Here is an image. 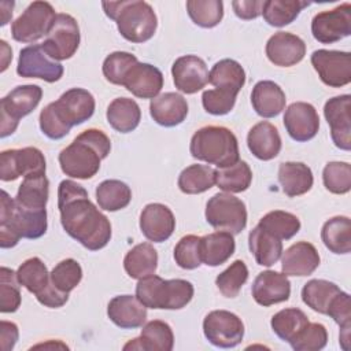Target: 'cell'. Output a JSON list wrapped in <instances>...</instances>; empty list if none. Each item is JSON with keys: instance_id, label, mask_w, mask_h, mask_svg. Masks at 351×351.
Segmentation results:
<instances>
[{"instance_id": "obj_1", "label": "cell", "mask_w": 351, "mask_h": 351, "mask_svg": "<svg viewBox=\"0 0 351 351\" xmlns=\"http://www.w3.org/2000/svg\"><path fill=\"white\" fill-rule=\"evenodd\" d=\"M58 208L64 232L85 248L97 251L108 244L111 223L89 200L82 185L63 180L58 188Z\"/></svg>"}, {"instance_id": "obj_2", "label": "cell", "mask_w": 351, "mask_h": 351, "mask_svg": "<svg viewBox=\"0 0 351 351\" xmlns=\"http://www.w3.org/2000/svg\"><path fill=\"white\" fill-rule=\"evenodd\" d=\"M111 141L99 129H86L59 154L62 171L80 180L92 178L100 169V162L108 156Z\"/></svg>"}, {"instance_id": "obj_3", "label": "cell", "mask_w": 351, "mask_h": 351, "mask_svg": "<svg viewBox=\"0 0 351 351\" xmlns=\"http://www.w3.org/2000/svg\"><path fill=\"white\" fill-rule=\"evenodd\" d=\"M47 210L27 208L1 191L0 200V247H15L21 237L38 239L47 232Z\"/></svg>"}, {"instance_id": "obj_4", "label": "cell", "mask_w": 351, "mask_h": 351, "mask_svg": "<svg viewBox=\"0 0 351 351\" xmlns=\"http://www.w3.org/2000/svg\"><path fill=\"white\" fill-rule=\"evenodd\" d=\"M106 15L117 22L121 36L130 43H145L156 32L158 19L154 8L145 1H103Z\"/></svg>"}, {"instance_id": "obj_5", "label": "cell", "mask_w": 351, "mask_h": 351, "mask_svg": "<svg viewBox=\"0 0 351 351\" xmlns=\"http://www.w3.org/2000/svg\"><path fill=\"white\" fill-rule=\"evenodd\" d=\"M191 155L197 159L228 167L239 162V143L234 133L225 126L208 125L195 132L189 145Z\"/></svg>"}, {"instance_id": "obj_6", "label": "cell", "mask_w": 351, "mask_h": 351, "mask_svg": "<svg viewBox=\"0 0 351 351\" xmlns=\"http://www.w3.org/2000/svg\"><path fill=\"white\" fill-rule=\"evenodd\" d=\"M193 292V285L186 280H163L155 274L140 278L136 285V298L147 308L180 310L192 300Z\"/></svg>"}, {"instance_id": "obj_7", "label": "cell", "mask_w": 351, "mask_h": 351, "mask_svg": "<svg viewBox=\"0 0 351 351\" xmlns=\"http://www.w3.org/2000/svg\"><path fill=\"white\" fill-rule=\"evenodd\" d=\"M43 89L38 85H19L0 100V136L12 134L19 119L29 115L40 103Z\"/></svg>"}, {"instance_id": "obj_8", "label": "cell", "mask_w": 351, "mask_h": 351, "mask_svg": "<svg viewBox=\"0 0 351 351\" xmlns=\"http://www.w3.org/2000/svg\"><path fill=\"white\" fill-rule=\"evenodd\" d=\"M206 221L217 230L239 234L247 225L245 204L230 193H215L206 204Z\"/></svg>"}, {"instance_id": "obj_9", "label": "cell", "mask_w": 351, "mask_h": 351, "mask_svg": "<svg viewBox=\"0 0 351 351\" xmlns=\"http://www.w3.org/2000/svg\"><path fill=\"white\" fill-rule=\"evenodd\" d=\"M58 14L47 1H33L12 22L11 34L15 41L34 43L47 36Z\"/></svg>"}, {"instance_id": "obj_10", "label": "cell", "mask_w": 351, "mask_h": 351, "mask_svg": "<svg viewBox=\"0 0 351 351\" xmlns=\"http://www.w3.org/2000/svg\"><path fill=\"white\" fill-rule=\"evenodd\" d=\"M80 27L69 14H58L55 22L41 44L44 52L53 60L70 59L80 45Z\"/></svg>"}, {"instance_id": "obj_11", "label": "cell", "mask_w": 351, "mask_h": 351, "mask_svg": "<svg viewBox=\"0 0 351 351\" xmlns=\"http://www.w3.org/2000/svg\"><path fill=\"white\" fill-rule=\"evenodd\" d=\"M203 332L213 346L232 348L241 343L244 324L236 314L228 310H214L204 317Z\"/></svg>"}, {"instance_id": "obj_12", "label": "cell", "mask_w": 351, "mask_h": 351, "mask_svg": "<svg viewBox=\"0 0 351 351\" xmlns=\"http://www.w3.org/2000/svg\"><path fill=\"white\" fill-rule=\"evenodd\" d=\"M45 158L36 147L5 149L0 154L1 181H14L21 176L45 174Z\"/></svg>"}, {"instance_id": "obj_13", "label": "cell", "mask_w": 351, "mask_h": 351, "mask_svg": "<svg viewBox=\"0 0 351 351\" xmlns=\"http://www.w3.org/2000/svg\"><path fill=\"white\" fill-rule=\"evenodd\" d=\"M313 37L321 44H333L351 34V4L318 12L311 21Z\"/></svg>"}, {"instance_id": "obj_14", "label": "cell", "mask_w": 351, "mask_h": 351, "mask_svg": "<svg viewBox=\"0 0 351 351\" xmlns=\"http://www.w3.org/2000/svg\"><path fill=\"white\" fill-rule=\"evenodd\" d=\"M311 64L319 80L328 86L341 88L351 81L350 52L318 49L311 55Z\"/></svg>"}, {"instance_id": "obj_15", "label": "cell", "mask_w": 351, "mask_h": 351, "mask_svg": "<svg viewBox=\"0 0 351 351\" xmlns=\"http://www.w3.org/2000/svg\"><path fill=\"white\" fill-rule=\"evenodd\" d=\"M63 66L51 59L41 45L33 44L19 52L16 73L23 78H40L47 82H56L63 75Z\"/></svg>"}, {"instance_id": "obj_16", "label": "cell", "mask_w": 351, "mask_h": 351, "mask_svg": "<svg viewBox=\"0 0 351 351\" xmlns=\"http://www.w3.org/2000/svg\"><path fill=\"white\" fill-rule=\"evenodd\" d=\"M324 115L330 126L333 144L344 151L351 149V96L340 95L324 106Z\"/></svg>"}, {"instance_id": "obj_17", "label": "cell", "mask_w": 351, "mask_h": 351, "mask_svg": "<svg viewBox=\"0 0 351 351\" xmlns=\"http://www.w3.org/2000/svg\"><path fill=\"white\" fill-rule=\"evenodd\" d=\"M52 103L62 121L70 128L88 121L96 106L93 95L82 88H71Z\"/></svg>"}, {"instance_id": "obj_18", "label": "cell", "mask_w": 351, "mask_h": 351, "mask_svg": "<svg viewBox=\"0 0 351 351\" xmlns=\"http://www.w3.org/2000/svg\"><path fill=\"white\" fill-rule=\"evenodd\" d=\"M208 74L206 62L196 55L180 56L171 66L176 88L186 95L202 90L208 82Z\"/></svg>"}, {"instance_id": "obj_19", "label": "cell", "mask_w": 351, "mask_h": 351, "mask_svg": "<svg viewBox=\"0 0 351 351\" xmlns=\"http://www.w3.org/2000/svg\"><path fill=\"white\" fill-rule=\"evenodd\" d=\"M284 126L295 141H308L318 133L319 117L313 104L295 101L285 110Z\"/></svg>"}, {"instance_id": "obj_20", "label": "cell", "mask_w": 351, "mask_h": 351, "mask_svg": "<svg viewBox=\"0 0 351 351\" xmlns=\"http://www.w3.org/2000/svg\"><path fill=\"white\" fill-rule=\"evenodd\" d=\"M140 229L149 241H166L176 229L174 214L162 203H149L140 214Z\"/></svg>"}, {"instance_id": "obj_21", "label": "cell", "mask_w": 351, "mask_h": 351, "mask_svg": "<svg viewBox=\"0 0 351 351\" xmlns=\"http://www.w3.org/2000/svg\"><path fill=\"white\" fill-rule=\"evenodd\" d=\"M267 59L280 67H291L299 63L306 55L304 41L292 33L277 32L266 43Z\"/></svg>"}, {"instance_id": "obj_22", "label": "cell", "mask_w": 351, "mask_h": 351, "mask_svg": "<svg viewBox=\"0 0 351 351\" xmlns=\"http://www.w3.org/2000/svg\"><path fill=\"white\" fill-rule=\"evenodd\" d=\"M254 300L263 306L269 307L276 303H281L289 299L291 295V282L288 276L274 270H266L256 276L254 280L252 288Z\"/></svg>"}, {"instance_id": "obj_23", "label": "cell", "mask_w": 351, "mask_h": 351, "mask_svg": "<svg viewBox=\"0 0 351 351\" xmlns=\"http://www.w3.org/2000/svg\"><path fill=\"white\" fill-rule=\"evenodd\" d=\"M122 86L140 99H154L163 88L162 71L149 63H136L126 74Z\"/></svg>"}, {"instance_id": "obj_24", "label": "cell", "mask_w": 351, "mask_h": 351, "mask_svg": "<svg viewBox=\"0 0 351 351\" xmlns=\"http://www.w3.org/2000/svg\"><path fill=\"white\" fill-rule=\"evenodd\" d=\"M317 248L307 241H299L285 250L281 258V270L285 276H310L319 266Z\"/></svg>"}, {"instance_id": "obj_25", "label": "cell", "mask_w": 351, "mask_h": 351, "mask_svg": "<svg viewBox=\"0 0 351 351\" xmlns=\"http://www.w3.org/2000/svg\"><path fill=\"white\" fill-rule=\"evenodd\" d=\"M108 318L122 329L143 326L147 319V307L132 295H119L110 300L107 306Z\"/></svg>"}, {"instance_id": "obj_26", "label": "cell", "mask_w": 351, "mask_h": 351, "mask_svg": "<svg viewBox=\"0 0 351 351\" xmlns=\"http://www.w3.org/2000/svg\"><path fill=\"white\" fill-rule=\"evenodd\" d=\"M149 114L158 125L173 128L182 123L186 118L188 103L180 93L166 92L151 100Z\"/></svg>"}, {"instance_id": "obj_27", "label": "cell", "mask_w": 351, "mask_h": 351, "mask_svg": "<svg viewBox=\"0 0 351 351\" xmlns=\"http://www.w3.org/2000/svg\"><path fill=\"white\" fill-rule=\"evenodd\" d=\"M174 346V335L169 324L160 319L147 322L140 337H136L123 346V350H144V351H171Z\"/></svg>"}, {"instance_id": "obj_28", "label": "cell", "mask_w": 351, "mask_h": 351, "mask_svg": "<svg viewBox=\"0 0 351 351\" xmlns=\"http://www.w3.org/2000/svg\"><path fill=\"white\" fill-rule=\"evenodd\" d=\"M247 145L255 158L261 160H271L281 151V137L274 125L262 121L250 129L247 134Z\"/></svg>"}, {"instance_id": "obj_29", "label": "cell", "mask_w": 351, "mask_h": 351, "mask_svg": "<svg viewBox=\"0 0 351 351\" xmlns=\"http://www.w3.org/2000/svg\"><path fill=\"white\" fill-rule=\"evenodd\" d=\"M285 93L276 82L263 80L254 85L251 104L258 115L263 118L277 117L285 108Z\"/></svg>"}, {"instance_id": "obj_30", "label": "cell", "mask_w": 351, "mask_h": 351, "mask_svg": "<svg viewBox=\"0 0 351 351\" xmlns=\"http://www.w3.org/2000/svg\"><path fill=\"white\" fill-rule=\"evenodd\" d=\"M278 182L287 196L295 197L311 189L314 177L307 165L302 162H284L278 167Z\"/></svg>"}, {"instance_id": "obj_31", "label": "cell", "mask_w": 351, "mask_h": 351, "mask_svg": "<svg viewBox=\"0 0 351 351\" xmlns=\"http://www.w3.org/2000/svg\"><path fill=\"white\" fill-rule=\"evenodd\" d=\"M236 243L233 234L218 230L200 237V258L207 266H219L225 263L234 252Z\"/></svg>"}, {"instance_id": "obj_32", "label": "cell", "mask_w": 351, "mask_h": 351, "mask_svg": "<svg viewBox=\"0 0 351 351\" xmlns=\"http://www.w3.org/2000/svg\"><path fill=\"white\" fill-rule=\"evenodd\" d=\"M248 247L261 266H273L282 254V240L256 225L248 236Z\"/></svg>"}, {"instance_id": "obj_33", "label": "cell", "mask_w": 351, "mask_h": 351, "mask_svg": "<svg viewBox=\"0 0 351 351\" xmlns=\"http://www.w3.org/2000/svg\"><path fill=\"white\" fill-rule=\"evenodd\" d=\"M107 122L119 133L133 132L141 119L140 106L129 97H117L107 107Z\"/></svg>"}, {"instance_id": "obj_34", "label": "cell", "mask_w": 351, "mask_h": 351, "mask_svg": "<svg viewBox=\"0 0 351 351\" xmlns=\"http://www.w3.org/2000/svg\"><path fill=\"white\" fill-rule=\"evenodd\" d=\"M123 267L128 276L134 280L151 276L158 267V252L152 244L140 243L125 255Z\"/></svg>"}, {"instance_id": "obj_35", "label": "cell", "mask_w": 351, "mask_h": 351, "mask_svg": "<svg viewBox=\"0 0 351 351\" xmlns=\"http://www.w3.org/2000/svg\"><path fill=\"white\" fill-rule=\"evenodd\" d=\"M324 245L333 254H348L351 251V221L348 217L337 215L328 219L321 229Z\"/></svg>"}, {"instance_id": "obj_36", "label": "cell", "mask_w": 351, "mask_h": 351, "mask_svg": "<svg viewBox=\"0 0 351 351\" xmlns=\"http://www.w3.org/2000/svg\"><path fill=\"white\" fill-rule=\"evenodd\" d=\"M208 82L218 89H225L237 95L245 84V71L239 62L233 59H222L213 66L208 74Z\"/></svg>"}, {"instance_id": "obj_37", "label": "cell", "mask_w": 351, "mask_h": 351, "mask_svg": "<svg viewBox=\"0 0 351 351\" xmlns=\"http://www.w3.org/2000/svg\"><path fill=\"white\" fill-rule=\"evenodd\" d=\"M49 195V181L45 174H30L23 177L18 188L15 200L23 207L41 210L45 208Z\"/></svg>"}, {"instance_id": "obj_38", "label": "cell", "mask_w": 351, "mask_h": 351, "mask_svg": "<svg viewBox=\"0 0 351 351\" xmlns=\"http://www.w3.org/2000/svg\"><path fill=\"white\" fill-rule=\"evenodd\" d=\"M340 288L328 280H310L302 288V300L311 310L326 314L333 299L340 293Z\"/></svg>"}, {"instance_id": "obj_39", "label": "cell", "mask_w": 351, "mask_h": 351, "mask_svg": "<svg viewBox=\"0 0 351 351\" xmlns=\"http://www.w3.org/2000/svg\"><path fill=\"white\" fill-rule=\"evenodd\" d=\"M18 282L36 296L41 295L51 284V276L44 262L37 258L26 259L16 270Z\"/></svg>"}, {"instance_id": "obj_40", "label": "cell", "mask_w": 351, "mask_h": 351, "mask_svg": "<svg viewBox=\"0 0 351 351\" xmlns=\"http://www.w3.org/2000/svg\"><path fill=\"white\" fill-rule=\"evenodd\" d=\"M308 1L302 0H267L263 3V19L274 27H282L292 23L300 11L308 7Z\"/></svg>"}, {"instance_id": "obj_41", "label": "cell", "mask_w": 351, "mask_h": 351, "mask_svg": "<svg viewBox=\"0 0 351 351\" xmlns=\"http://www.w3.org/2000/svg\"><path fill=\"white\" fill-rule=\"evenodd\" d=\"M215 170L207 165H191L178 176V188L186 195H197L211 189L215 184Z\"/></svg>"}, {"instance_id": "obj_42", "label": "cell", "mask_w": 351, "mask_h": 351, "mask_svg": "<svg viewBox=\"0 0 351 351\" xmlns=\"http://www.w3.org/2000/svg\"><path fill=\"white\" fill-rule=\"evenodd\" d=\"M96 200L100 208L106 211H118L130 203L132 191L123 181L104 180L96 188Z\"/></svg>"}, {"instance_id": "obj_43", "label": "cell", "mask_w": 351, "mask_h": 351, "mask_svg": "<svg viewBox=\"0 0 351 351\" xmlns=\"http://www.w3.org/2000/svg\"><path fill=\"white\" fill-rule=\"evenodd\" d=\"M215 176L218 188L228 193L244 192L250 188L252 181V171L244 160H239L228 167H219L215 170Z\"/></svg>"}, {"instance_id": "obj_44", "label": "cell", "mask_w": 351, "mask_h": 351, "mask_svg": "<svg viewBox=\"0 0 351 351\" xmlns=\"http://www.w3.org/2000/svg\"><path fill=\"white\" fill-rule=\"evenodd\" d=\"M308 322L307 315L300 308H284L271 317L270 325L281 340L291 343Z\"/></svg>"}, {"instance_id": "obj_45", "label": "cell", "mask_w": 351, "mask_h": 351, "mask_svg": "<svg viewBox=\"0 0 351 351\" xmlns=\"http://www.w3.org/2000/svg\"><path fill=\"white\" fill-rule=\"evenodd\" d=\"M280 240H289L300 230L299 218L288 211L274 210L263 215L258 223Z\"/></svg>"}, {"instance_id": "obj_46", "label": "cell", "mask_w": 351, "mask_h": 351, "mask_svg": "<svg viewBox=\"0 0 351 351\" xmlns=\"http://www.w3.org/2000/svg\"><path fill=\"white\" fill-rule=\"evenodd\" d=\"M186 11L195 25L210 29L222 21L223 3L221 0H188Z\"/></svg>"}, {"instance_id": "obj_47", "label": "cell", "mask_w": 351, "mask_h": 351, "mask_svg": "<svg viewBox=\"0 0 351 351\" xmlns=\"http://www.w3.org/2000/svg\"><path fill=\"white\" fill-rule=\"evenodd\" d=\"M51 282L60 292L69 293L71 292L82 280V267L81 265L73 259L67 258L60 261L49 273Z\"/></svg>"}, {"instance_id": "obj_48", "label": "cell", "mask_w": 351, "mask_h": 351, "mask_svg": "<svg viewBox=\"0 0 351 351\" xmlns=\"http://www.w3.org/2000/svg\"><path fill=\"white\" fill-rule=\"evenodd\" d=\"M247 280L248 269L243 261L237 259L228 269L217 276L215 285L223 296L236 298Z\"/></svg>"}, {"instance_id": "obj_49", "label": "cell", "mask_w": 351, "mask_h": 351, "mask_svg": "<svg viewBox=\"0 0 351 351\" xmlns=\"http://www.w3.org/2000/svg\"><path fill=\"white\" fill-rule=\"evenodd\" d=\"M138 63L133 53L117 51L110 53L103 62V74L106 80L114 85H122L129 70Z\"/></svg>"}, {"instance_id": "obj_50", "label": "cell", "mask_w": 351, "mask_h": 351, "mask_svg": "<svg viewBox=\"0 0 351 351\" xmlns=\"http://www.w3.org/2000/svg\"><path fill=\"white\" fill-rule=\"evenodd\" d=\"M322 181L325 188L336 195H344L351 189V166L347 162H329L324 167Z\"/></svg>"}, {"instance_id": "obj_51", "label": "cell", "mask_w": 351, "mask_h": 351, "mask_svg": "<svg viewBox=\"0 0 351 351\" xmlns=\"http://www.w3.org/2000/svg\"><path fill=\"white\" fill-rule=\"evenodd\" d=\"M16 280V271L1 267L0 269V311L14 313L21 306V291Z\"/></svg>"}, {"instance_id": "obj_52", "label": "cell", "mask_w": 351, "mask_h": 351, "mask_svg": "<svg viewBox=\"0 0 351 351\" xmlns=\"http://www.w3.org/2000/svg\"><path fill=\"white\" fill-rule=\"evenodd\" d=\"M174 259L181 269H197L202 265L200 237L195 234H186L181 237L174 248Z\"/></svg>"}, {"instance_id": "obj_53", "label": "cell", "mask_w": 351, "mask_h": 351, "mask_svg": "<svg viewBox=\"0 0 351 351\" xmlns=\"http://www.w3.org/2000/svg\"><path fill=\"white\" fill-rule=\"evenodd\" d=\"M328 343V332L322 324L308 322L306 328L289 343L295 351H318Z\"/></svg>"}, {"instance_id": "obj_54", "label": "cell", "mask_w": 351, "mask_h": 351, "mask_svg": "<svg viewBox=\"0 0 351 351\" xmlns=\"http://www.w3.org/2000/svg\"><path fill=\"white\" fill-rule=\"evenodd\" d=\"M237 95L225 89H208L202 95V103L204 110L211 115H225L234 107Z\"/></svg>"}, {"instance_id": "obj_55", "label": "cell", "mask_w": 351, "mask_h": 351, "mask_svg": "<svg viewBox=\"0 0 351 351\" xmlns=\"http://www.w3.org/2000/svg\"><path fill=\"white\" fill-rule=\"evenodd\" d=\"M40 129L48 138L60 140L66 134H69L71 128L62 121L53 107V103H49L40 112Z\"/></svg>"}, {"instance_id": "obj_56", "label": "cell", "mask_w": 351, "mask_h": 351, "mask_svg": "<svg viewBox=\"0 0 351 351\" xmlns=\"http://www.w3.org/2000/svg\"><path fill=\"white\" fill-rule=\"evenodd\" d=\"M326 315L333 318V321L340 326L341 330L351 329V300L347 292L340 291L337 296L330 303Z\"/></svg>"}, {"instance_id": "obj_57", "label": "cell", "mask_w": 351, "mask_h": 351, "mask_svg": "<svg viewBox=\"0 0 351 351\" xmlns=\"http://www.w3.org/2000/svg\"><path fill=\"white\" fill-rule=\"evenodd\" d=\"M263 3L261 0H236L232 1V7L234 14L244 21H250V19H255L262 14V8H263Z\"/></svg>"}, {"instance_id": "obj_58", "label": "cell", "mask_w": 351, "mask_h": 351, "mask_svg": "<svg viewBox=\"0 0 351 351\" xmlns=\"http://www.w3.org/2000/svg\"><path fill=\"white\" fill-rule=\"evenodd\" d=\"M18 336H19L18 326L14 322H8L4 319L0 322V340H1L3 351L12 350L18 340Z\"/></svg>"}, {"instance_id": "obj_59", "label": "cell", "mask_w": 351, "mask_h": 351, "mask_svg": "<svg viewBox=\"0 0 351 351\" xmlns=\"http://www.w3.org/2000/svg\"><path fill=\"white\" fill-rule=\"evenodd\" d=\"M0 44H1V71H4L8 67L10 60L12 59V51L4 40H1Z\"/></svg>"}]
</instances>
